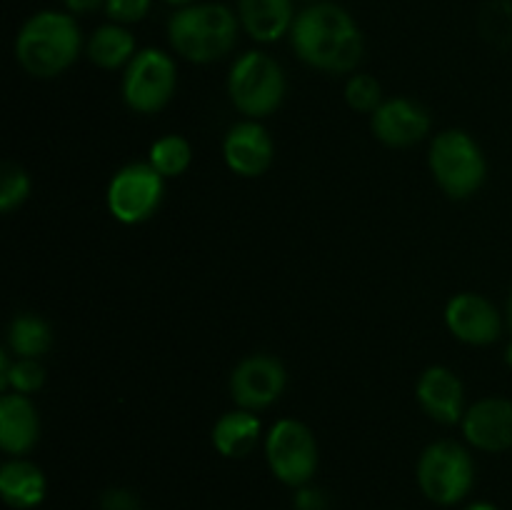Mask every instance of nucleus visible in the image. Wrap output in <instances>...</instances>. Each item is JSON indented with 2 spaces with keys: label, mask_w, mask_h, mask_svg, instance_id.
I'll return each mask as SVG.
<instances>
[{
  "label": "nucleus",
  "mask_w": 512,
  "mask_h": 510,
  "mask_svg": "<svg viewBox=\"0 0 512 510\" xmlns=\"http://www.w3.org/2000/svg\"><path fill=\"white\" fill-rule=\"evenodd\" d=\"M433 120L420 103L410 98H385L370 115V130L388 148H410L430 135Z\"/></svg>",
  "instance_id": "13"
},
{
  "label": "nucleus",
  "mask_w": 512,
  "mask_h": 510,
  "mask_svg": "<svg viewBox=\"0 0 512 510\" xmlns=\"http://www.w3.org/2000/svg\"><path fill=\"white\" fill-rule=\"evenodd\" d=\"M238 28V15L225 5H185L170 18L168 40L183 60L208 65L223 60L235 48Z\"/></svg>",
  "instance_id": "3"
},
{
  "label": "nucleus",
  "mask_w": 512,
  "mask_h": 510,
  "mask_svg": "<svg viewBox=\"0 0 512 510\" xmlns=\"http://www.w3.org/2000/svg\"><path fill=\"white\" fill-rule=\"evenodd\" d=\"M508 325L512 330V288H510V295H508Z\"/></svg>",
  "instance_id": "31"
},
{
  "label": "nucleus",
  "mask_w": 512,
  "mask_h": 510,
  "mask_svg": "<svg viewBox=\"0 0 512 510\" xmlns=\"http://www.w3.org/2000/svg\"><path fill=\"white\" fill-rule=\"evenodd\" d=\"M285 73L275 58L260 50H248L228 73V95L233 108L248 120H263L283 105Z\"/></svg>",
  "instance_id": "5"
},
{
  "label": "nucleus",
  "mask_w": 512,
  "mask_h": 510,
  "mask_svg": "<svg viewBox=\"0 0 512 510\" xmlns=\"http://www.w3.org/2000/svg\"><path fill=\"white\" fill-rule=\"evenodd\" d=\"M178 88V65L158 48H143L125 65L120 80L123 103L138 115H155L173 100Z\"/></svg>",
  "instance_id": "8"
},
{
  "label": "nucleus",
  "mask_w": 512,
  "mask_h": 510,
  "mask_svg": "<svg viewBox=\"0 0 512 510\" xmlns=\"http://www.w3.org/2000/svg\"><path fill=\"white\" fill-rule=\"evenodd\" d=\"M150 0H105V13L113 23L130 25L148 15Z\"/></svg>",
  "instance_id": "26"
},
{
  "label": "nucleus",
  "mask_w": 512,
  "mask_h": 510,
  "mask_svg": "<svg viewBox=\"0 0 512 510\" xmlns=\"http://www.w3.org/2000/svg\"><path fill=\"white\" fill-rule=\"evenodd\" d=\"M65 5H68L70 13H93V10H98L100 5H105V0H63Z\"/></svg>",
  "instance_id": "29"
},
{
  "label": "nucleus",
  "mask_w": 512,
  "mask_h": 510,
  "mask_svg": "<svg viewBox=\"0 0 512 510\" xmlns=\"http://www.w3.org/2000/svg\"><path fill=\"white\" fill-rule=\"evenodd\" d=\"M43 383L45 368L40 358H15L8 348L0 353V393L33 395Z\"/></svg>",
  "instance_id": "22"
},
{
  "label": "nucleus",
  "mask_w": 512,
  "mask_h": 510,
  "mask_svg": "<svg viewBox=\"0 0 512 510\" xmlns=\"http://www.w3.org/2000/svg\"><path fill=\"white\" fill-rule=\"evenodd\" d=\"M288 385V370L275 355L253 353L240 360L230 373V398L235 408L258 410L270 408L280 395L285 393Z\"/></svg>",
  "instance_id": "10"
},
{
  "label": "nucleus",
  "mask_w": 512,
  "mask_h": 510,
  "mask_svg": "<svg viewBox=\"0 0 512 510\" xmlns=\"http://www.w3.org/2000/svg\"><path fill=\"white\" fill-rule=\"evenodd\" d=\"M100 510H140V500L128 488H110L100 495Z\"/></svg>",
  "instance_id": "27"
},
{
  "label": "nucleus",
  "mask_w": 512,
  "mask_h": 510,
  "mask_svg": "<svg viewBox=\"0 0 512 510\" xmlns=\"http://www.w3.org/2000/svg\"><path fill=\"white\" fill-rule=\"evenodd\" d=\"M463 438L483 453H505L512 448V400L490 395L465 410L460 420Z\"/></svg>",
  "instance_id": "14"
},
{
  "label": "nucleus",
  "mask_w": 512,
  "mask_h": 510,
  "mask_svg": "<svg viewBox=\"0 0 512 510\" xmlns=\"http://www.w3.org/2000/svg\"><path fill=\"white\" fill-rule=\"evenodd\" d=\"M53 345V328L35 313H18L8 325V350L15 358H43Z\"/></svg>",
  "instance_id": "21"
},
{
  "label": "nucleus",
  "mask_w": 512,
  "mask_h": 510,
  "mask_svg": "<svg viewBox=\"0 0 512 510\" xmlns=\"http://www.w3.org/2000/svg\"><path fill=\"white\" fill-rule=\"evenodd\" d=\"M445 328L450 330L455 340L465 345L498 343L503 335V318L498 308L480 293H458L445 303Z\"/></svg>",
  "instance_id": "11"
},
{
  "label": "nucleus",
  "mask_w": 512,
  "mask_h": 510,
  "mask_svg": "<svg viewBox=\"0 0 512 510\" xmlns=\"http://www.w3.org/2000/svg\"><path fill=\"white\" fill-rule=\"evenodd\" d=\"M293 50L305 65L323 73H353L363 58V33L353 15L333 3L305 8L290 28Z\"/></svg>",
  "instance_id": "1"
},
{
  "label": "nucleus",
  "mask_w": 512,
  "mask_h": 510,
  "mask_svg": "<svg viewBox=\"0 0 512 510\" xmlns=\"http://www.w3.org/2000/svg\"><path fill=\"white\" fill-rule=\"evenodd\" d=\"M240 25L258 43H275L293 28L290 0H238Z\"/></svg>",
  "instance_id": "19"
},
{
  "label": "nucleus",
  "mask_w": 512,
  "mask_h": 510,
  "mask_svg": "<svg viewBox=\"0 0 512 510\" xmlns=\"http://www.w3.org/2000/svg\"><path fill=\"white\" fill-rule=\"evenodd\" d=\"M223 160L240 178H260L268 173L275 158V143L260 120H240L225 133Z\"/></svg>",
  "instance_id": "12"
},
{
  "label": "nucleus",
  "mask_w": 512,
  "mask_h": 510,
  "mask_svg": "<svg viewBox=\"0 0 512 510\" xmlns=\"http://www.w3.org/2000/svg\"><path fill=\"white\" fill-rule=\"evenodd\" d=\"M148 163L153 165L165 180L180 178V175L190 168V163H193V148H190V143L183 135H163V138H158L150 145Z\"/></svg>",
  "instance_id": "23"
},
{
  "label": "nucleus",
  "mask_w": 512,
  "mask_h": 510,
  "mask_svg": "<svg viewBox=\"0 0 512 510\" xmlns=\"http://www.w3.org/2000/svg\"><path fill=\"white\" fill-rule=\"evenodd\" d=\"M265 460L270 473L288 488H303L318 473L320 450L313 430L295 418H280L265 435Z\"/></svg>",
  "instance_id": "7"
},
{
  "label": "nucleus",
  "mask_w": 512,
  "mask_h": 510,
  "mask_svg": "<svg viewBox=\"0 0 512 510\" xmlns=\"http://www.w3.org/2000/svg\"><path fill=\"white\" fill-rule=\"evenodd\" d=\"M30 190H33V183L25 168H20L18 163H5L3 175H0V210L5 215L18 210L28 200Z\"/></svg>",
  "instance_id": "25"
},
{
  "label": "nucleus",
  "mask_w": 512,
  "mask_h": 510,
  "mask_svg": "<svg viewBox=\"0 0 512 510\" xmlns=\"http://www.w3.org/2000/svg\"><path fill=\"white\" fill-rule=\"evenodd\" d=\"M260 435H263V423H260L258 415L253 410L233 408L228 413L220 415L215 420L213 430H210V440H213V448L218 450L223 458L238 460L245 458L255 450V445L260 443Z\"/></svg>",
  "instance_id": "18"
},
{
  "label": "nucleus",
  "mask_w": 512,
  "mask_h": 510,
  "mask_svg": "<svg viewBox=\"0 0 512 510\" xmlns=\"http://www.w3.org/2000/svg\"><path fill=\"white\" fill-rule=\"evenodd\" d=\"M428 168L435 185L453 200H468L488 178V160L478 140L460 128L440 130L430 140Z\"/></svg>",
  "instance_id": "4"
},
{
  "label": "nucleus",
  "mask_w": 512,
  "mask_h": 510,
  "mask_svg": "<svg viewBox=\"0 0 512 510\" xmlns=\"http://www.w3.org/2000/svg\"><path fill=\"white\" fill-rule=\"evenodd\" d=\"M135 38L125 25L108 23L100 25L88 40V58L90 63L103 70L125 68L135 58Z\"/></svg>",
  "instance_id": "20"
},
{
  "label": "nucleus",
  "mask_w": 512,
  "mask_h": 510,
  "mask_svg": "<svg viewBox=\"0 0 512 510\" xmlns=\"http://www.w3.org/2000/svg\"><path fill=\"white\" fill-rule=\"evenodd\" d=\"M165 198V178L150 163H128L115 170L105 188L108 213L123 225H140L158 213Z\"/></svg>",
  "instance_id": "9"
},
{
  "label": "nucleus",
  "mask_w": 512,
  "mask_h": 510,
  "mask_svg": "<svg viewBox=\"0 0 512 510\" xmlns=\"http://www.w3.org/2000/svg\"><path fill=\"white\" fill-rule=\"evenodd\" d=\"M80 45L83 38L73 15L40 10L20 28L15 38V58L30 78L50 80L63 75L78 60Z\"/></svg>",
  "instance_id": "2"
},
{
  "label": "nucleus",
  "mask_w": 512,
  "mask_h": 510,
  "mask_svg": "<svg viewBox=\"0 0 512 510\" xmlns=\"http://www.w3.org/2000/svg\"><path fill=\"white\" fill-rule=\"evenodd\" d=\"M383 85L370 73H353L345 83V103L355 113L373 115L383 103Z\"/></svg>",
  "instance_id": "24"
},
{
  "label": "nucleus",
  "mask_w": 512,
  "mask_h": 510,
  "mask_svg": "<svg viewBox=\"0 0 512 510\" xmlns=\"http://www.w3.org/2000/svg\"><path fill=\"white\" fill-rule=\"evenodd\" d=\"M165 3L180 5V8H185V5H190V3H193V0H165Z\"/></svg>",
  "instance_id": "33"
},
{
  "label": "nucleus",
  "mask_w": 512,
  "mask_h": 510,
  "mask_svg": "<svg viewBox=\"0 0 512 510\" xmlns=\"http://www.w3.org/2000/svg\"><path fill=\"white\" fill-rule=\"evenodd\" d=\"M463 510H500V508H498V505L488 503V500H475V503L465 505Z\"/></svg>",
  "instance_id": "30"
},
{
  "label": "nucleus",
  "mask_w": 512,
  "mask_h": 510,
  "mask_svg": "<svg viewBox=\"0 0 512 510\" xmlns=\"http://www.w3.org/2000/svg\"><path fill=\"white\" fill-rule=\"evenodd\" d=\"M295 510H328V500L320 490L303 485L295 493Z\"/></svg>",
  "instance_id": "28"
},
{
  "label": "nucleus",
  "mask_w": 512,
  "mask_h": 510,
  "mask_svg": "<svg viewBox=\"0 0 512 510\" xmlns=\"http://www.w3.org/2000/svg\"><path fill=\"white\" fill-rule=\"evenodd\" d=\"M40 440V415L30 395L3 393L0 398V448L10 458H23Z\"/></svg>",
  "instance_id": "16"
},
{
  "label": "nucleus",
  "mask_w": 512,
  "mask_h": 510,
  "mask_svg": "<svg viewBox=\"0 0 512 510\" xmlns=\"http://www.w3.org/2000/svg\"><path fill=\"white\" fill-rule=\"evenodd\" d=\"M48 493L45 473L25 458H8L0 465V498L13 510L38 508Z\"/></svg>",
  "instance_id": "17"
},
{
  "label": "nucleus",
  "mask_w": 512,
  "mask_h": 510,
  "mask_svg": "<svg viewBox=\"0 0 512 510\" xmlns=\"http://www.w3.org/2000/svg\"><path fill=\"white\" fill-rule=\"evenodd\" d=\"M415 398L423 413L440 425H460L465 415V385L448 365H430L415 383Z\"/></svg>",
  "instance_id": "15"
},
{
  "label": "nucleus",
  "mask_w": 512,
  "mask_h": 510,
  "mask_svg": "<svg viewBox=\"0 0 512 510\" xmlns=\"http://www.w3.org/2000/svg\"><path fill=\"white\" fill-rule=\"evenodd\" d=\"M415 478L430 503L443 508L458 505L475 485L473 455L458 440H435L420 453Z\"/></svg>",
  "instance_id": "6"
},
{
  "label": "nucleus",
  "mask_w": 512,
  "mask_h": 510,
  "mask_svg": "<svg viewBox=\"0 0 512 510\" xmlns=\"http://www.w3.org/2000/svg\"><path fill=\"white\" fill-rule=\"evenodd\" d=\"M505 363H508V368H512V340H510L508 350H505Z\"/></svg>",
  "instance_id": "32"
}]
</instances>
